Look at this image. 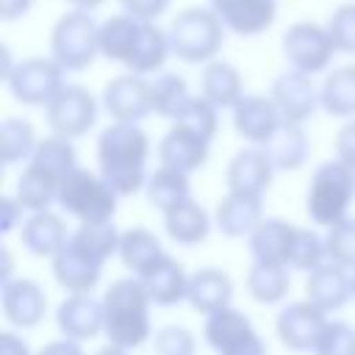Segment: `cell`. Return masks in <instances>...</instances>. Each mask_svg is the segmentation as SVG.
<instances>
[{
  "label": "cell",
  "instance_id": "6da1fadb",
  "mask_svg": "<svg viewBox=\"0 0 355 355\" xmlns=\"http://www.w3.org/2000/svg\"><path fill=\"white\" fill-rule=\"evenodd\" d=\"M147 155L150 139L139 125L111 122L97 139L100 175L119 197H130L147 186Z\"/></svg>",
  "mask_w": 355,
  "mask_h": 355
},
{
  "label": "cell",
  "instance_id": "7a4b0ae2",
  "mask_svg": "<svg viewBox=\"0 0 355 355\" xmlns=\"http://www.w3.org/2000/svg\"><path fill=\"white\" fill-rule=\"evenodd\" d=\"M100 302H103V333L108 344L119 349H136L150 338L153 302L139 277L114 280Z\"/></svg>",
  "mask_w": 355,
  "mask_h": 355
},
{
  "label": "cell",
  "instance_id": "3957f363",
  "mask_svg": "<svg viewBox=\"0 0 355 355\" xmlns=\"http://www.w3.org/2000/svg\"><path fill=\"white\" fill-rule=\"evenodd\" d=\"M355 200V172L341 161H324L305 194V214L319 227H336L338 222L349 219V205Z\"/></svg>",
  "mask_w": 355,
  "mask_h": 355
},
{
  "label": "cell",
  "instance_id": "277c9868",
  "mask_svg": "<svg viewBox=\"0 0 355 355\" xmlns=\"http://www.w3.org/2000/svg\"><path fill=\"white\" fill-rule=\"evenodd\" d=\"M169 44L172 53L186 64H211L216 61V53L225 42V25L214 14V8H183L172 17L169 28Z\"/></svg>",
  "mask_w": 355,
  "mask_h": 355
},
{
  "label": "cell",
  "instance_id": "5b68a950",
  "mask_svg": "<svg viewBox=\"0 0 355 355\" xmlns=\"http://www.w3.org/2000/svg\"><path fill=\"white\" fill-rule=\"evenodd\" d=\"M116 191L105 183L103 175L78 166L58 186V205L75 216L80 225H105L116 211Z\"/></svg>",
  "mask_w": 355,
  "mask_h": 355
},
{
  "label": "cell",
  "instance_id": "8992f818",
  "mask_svg": "<svg viewBox=\"0 0 355 355\" xmlns=\"http://www.w3.org/2000/svg\"><path fill=\"white\" fill-rule=\"evenodd\" d=\"M50 53L67 72L92 67V61L100 55V25L94 17L80 8L64 14L50 33Z\"/></svg>",
  "mask_w": 355,
  "mask_h": 355
},
{
  "label": "cell",
  "instance_id": "52a82bcc",
  "mask_svg": "<svg viewBox=\"0 0 355 355\" xmlns=\"http://www.w3.org/2000/svg\"><path fill=\"white\" fill-rule=\"evenodd\" d=\"M8 89L22 105H50V100L67 86L64 69L55 58H25L17 61L8 75Z\"/></svg>",
  "mask_w": 355,
  "mask_h": 355
},
{
  "label": "cell",
  "instance_id": "ba28073f",
  "mask_svg": "<svg viewBox=\"0 0 355 355\" xmlns=\"http://www.w3.org/2000/svg\"><path fill=\"white\" fill-rule=\"evenodd\" d=\"M336 44L327 33V28L316 22H297L283 33V55L288 58L291 69L302 75H316L330 67Z\"/></svg>",
  "mask_w": 355,
  "mask_h": 355
},
{
  "label": "cell",
  "instance_id": "9c48e42d",
  "mask_svg": "<svg viewBox=\"0 0 355 355\" xmlns=\"http://www.w3.org/2000/svg\"><path fill=\"white\" fill-rule=\"evenodd\" d=\"M97 119V100L83 86H64L47 105V125L55 136L80 139Z\"/></svg>",
  "mask_w": 355,
  "mask_h": 355
},
{
  "label": "cell",
  "instance_id": "30bf717a",
  "mask_svg": "<svg viewBox=\"0 0 355 355\" xmlns=\"http://www.w3.org/2000/svg\"><path fill=\"white\" fill-rule=\"evenodd\" d=\"M103 105L114 116V122L139 125L147 114H153L150 80H144L141 75H133V72L114 78L103 92Z\"/></svg>",
  "mask_w": 355,
  "mask_h": 355
},
{
  "label": "cell",
  "instance_id": "8fae6325",
  "mask_svg": "<svg viewBox=\"0 0 355 355\" xmlns=\"http://www.w3.org/2000/svg\"><path fill=\"white\" fill-rule=\"evenodd\" d=\"M327 324H330L327 313L319 311L316 305H311L308 300L305 302H291L277 316V338L288 349L308 352V349H316Z\"/></svg>",
  "mask_w": 355,
  "mask_h": 355
},
{
  "label": "cell",
  "instance_id": "7c38bea8",
  "mask_svg": "<svg viewBox=\"0 0 355 355\" xmlns=\"http://www.w3.org/2000/svg\"><path fill=\"white\" fill-rule=\"evenodd\" d=\"M272 103L277 105L280 119L283 122H294V125H302L322 105L319 92H316L311 75H302L297 69L283 72L272 83Z\"/></svg>",
  "mask_w": 355,
  "mask_h": 355
},
{
  "label": "cell",
  "instance_id": "4fadbf2b",
  "mask_svg": "<svg viewBox=\"0 0 355 355\" xmlns=\"http://www.w3.org/2000/svg\"><path fill=\"white\" fill-rule=\"evenodd\" d=\"M211 8L222 25L239 36H258L272 28L277 17L275 0H211Z\"/></svg>",
  "mask_w": 355,
  "mask_h": 355
},
{
  "label": "cell",
  "instance_id": "5bb4252c",
  "mask_svg": "<svg viewBox=\"0 0 355 355\" xmlns=\"http://www.w3.org/2000/svg\"><path fill=\"white\" fill-rule=\"evenodd\" d=\"M3 313L14 327H36L47 313V297L39 283L28 277H11L0 291Z\"/></svg>",
  "mask_w": 355,
  "mask_h": 355
},
{
  "label": "cell",
  "instance_id": "9a60e30c",
  "mask_svg": "<svg viewBox=\"0 0 355 355\" xmlns=\"http://www.w3.org/2000/svg\"><path fill=\"white\" fill-rule=\"evenodd\" d=\"M280 111L272 103V97L263 94H244L239 100V105L233 108V128L241 139L252 141V144H266L272 139V133L280 128Z\"/></svg>",
  "mask_w": 355,
  "mask_h": 355
},
{
  "label": "cell",
  "instance_id": "2e32d148",
  "mask_svg": "<svg viewBox=\"0 0 355 355\" xmlns=\"http://www.w3.org/2000/svg\"><path fill=\"white\" fill-rule=\"evenodd\" d=\"M208 150H211V141L200 139L197 133H191L186 128L172 125L169 133L158 144V161L166 169H178L183 175H191L194 169H200L208 161Z\"/></svg>",
  "mask_w": 355,
  "mask_h": 355
},
{
  "label": "cell",
  "instance_id": "e0dca14e",
  "mask_svg": "<svg viewBox=\"0 0 355 355\" xmlns=\"http://www.w3.org/2000/svg\"><path fill=\"white\" fill-rule=\"evenodd\" d=\"M263 222V200L258 194L227 191L216 205V225L227 239L252 236V230Z\"/></svg>",
  "mask_w": 355,
  "mask_h": 355
},
{
  "label": "cell",
  "instance_id": "ac0fdd59",
  "mask_svg": "<svg viewBox=\"0 0 355 355\" xmlns=\"http://www.w3.org/2000/svg\"><path fill=\"white\" fill-rule=\"evenodd\" d=\"M275 175V166L269 161V155L263 153V147H247L241 153L233 155V161L227 164V191H244V194H258L263 197V191L269 189Z\"/></svg>",
  "mask_w": 355,
  "mask_h": 355
},
{
  "label": "cell",
  "instance_id": "d6986e66",
  "mask_svg": "<svg viewBox=\"0 0 355 355\" xmlns=\"http://www.w3.org/2000/svg\"><path fill=\"white\" fill-rule=\"evenodd\" d=\"M352 297L349 291V272L338 263H322L319 269L308 272L305 277V300L311 305H316L319 311L330 313L347 305V300Z\"/></svg>",
  "mask_w": 355,
  "mask_h": 355
},
{
  "label": "cell",
  "instance_id": "ffe728a7",
  "mask_svg": "<svg viewBox=\"0 0 355 355\" xmlns=\"http://www.w3.org/2000/svg\"><path fill=\"white\" fill-rule=\"evenodd\" d=\"M55 324L64 338L86 341L103 330V302L92 300L89 294H69L55 313Z\"/></svg>",
  "mask_w": 355,
  "mask_h": 355
},
{
  "label": "cell",
  "instance_id": "44dd1931",
  "mask_svg": "<svg viewBox=\"0 0 355 355\" xmlns=\"http://www.w3.org/2000/svg\"><path fill=\"white\" fill-rule=\"evenodd\" d=\"M19 239L25 244V250H31L33 255H39V258H55L67 247L69 233H67V225H64V219L58 214L39 211V214H31L19 225Z\"/></svg>",
  "mask_w": 355,
  "mask_h": 355
},
{
  "label": "cell",
  "instance_id": "7402d4cb",
  "mask_svg": "<svg viewBox=\"0 0 355 355\" xmlns=\"http://www.w3.org/2000/svg\"><path fill=\"white\" fill-rule=\"evenodd\" d=\"M297 225H288L283 219H263L252 236H250V252L255 263H275V266H288L291 261V247H294Z\"/></svg>",
  "mask_w": 355,
  "mask_h": 355
},
{
  "label": "cell",
  "instance_id": "603a6c76",
  "mask_svg": "<svg viewBox=\"0 0 355 355\" xmlns=\"http://www.w3.org/2000/svg\"><path fill=\"white\" fill-rule=\"evenodd\" d=\"M189 277L183 263H178L172 255H164L150 272H144L139 280L150 297L153 305H161V308H169V305H178L180 300H186L189 294Z\"/></svg>",
  "mask_w": 355,
  "mask_h": 355
},
{
  "label": "cell",
  "instance_id": "cb8c5ba5",
  "mask_svg": "<svg viewBox=\"0 0 355 355\" xmlns=\"http://www.w3.org/2000/svg\"><path fill=\"white\" fill-rule=\"evenodd\" d=\"M186 300H189L191 311L211 316V313H216V311H222V308L230 305V300H233V283H230L227 272H222V269H211V266L208 269H200V272H194L189 277V294H186Z\"/></svg>",
  "mask_w": 355,
  "mask_h": 355
},
{
  "label": "cell",
  "instance_id": "d4e9b609",
  "mask_svg": "<svg viewBox=\"0 0 355 355\" xmlns=\"http://www.w3.org/2000/svg\"><path fill=\"white\" fill-rule=\"evenodd\" d=\"M53 275H55V283L64 291H69V294H89L100 283L103 266L89 261L86 255H80L67 241V247L53 258Z\"/></svg>",
  "mask_w": 355,
  "mask_h": 355
},
{
  "label": "cell",
  "instance_id": "484cf974",
  "mask_svg": "<svg viewBox=\"0 0 355 355\" xmlns=\"http://www.w3.org/2000/svg\"><path fill=\"white\" fill-rule=\"evenodd\" d=\"M141 25L144 22L133 19L130 14H116V17H108L105 22H100V55L128 67V61L139 44Z\"/></svg>",
  "mask_w": 355,
  "mask_h": 355
},
{
  "label": "cell",
  "instance_id": "4316f807",
  "mask_svg": "<svg viewBox=\"0 0 355 355\" xmlns=\"http://www.w3.org/2000/svg\"><path fill=\"white\" fill-rule=\"evenodd\" d=\"M263 153L269 155L272 166L280 172H294L308 158V136L302 125L280 122V128L272 133V139L263 144Z\"/></svg>",
  "mask_w": 355,
  "mask_h": 355
},
{
  "label": "cell",
  "instance_id": "83f0119b",
  "mask_svg": "<svg viewBox=\"0 0 355 355\" xmlns=\"http://www.w3.org/2000/svg\"><path fill=\"white\" fill-rule=\"evenodd\" d=\"M58 186H61V178H55L53 172L36 166V164H28L17 180V200L25 211H47L53 202H58Z\"/></svg>",
  "mask_w": 355,
  "mask_h": 355
},
{
  "label": "cell",
  "instance_id": "f1b7e54d",
  "mask_svg": "<svg viewBox=\"0 0 355 355\" xmlns=\"http://www.w3.org/2000/svg\"><path fill=\"white\" fill-rule=\"evenodd\" d=\"M164 227H166L172 241L191 247V244L205 241L211 219H208V214H205V208L200 202L186 200V202H180V205H175V208H169L164 214Z\"/></svg>",
  "mask_w": 355,
  "mask_h": 355
},
{
  "label": "cell",
  "instance_id": "f546056e",
  "mask_svg": "<svg viewBox=\"0 0 355 355\" xmlns=\"http://www.w3.org/2000/svg\"><path fill=\"white\" fill-rule=\"evenodd\" d=\"M202 97L214 103L216 108H236L244 97L241 92V75L227 61H211L202 69Z\"/></svg>",
  "mask_w": 355,
  "mask_h": 355
},
{
  "label": "cell",
  "instance_id": "4dcf8cb0",
  "mask_svg": "<svg viewBox=\"0 0 355 355\" xmlns=\"http://www.w3.org/2000/svg\"><path fill=\"white\" fill-rule=\"evenodd\" d=\"M164 247L161 241L147 230V227H130L122 233L119 239V261L133 272V275H144L150 272L161 258H164Z\"/></svg>",
  "mask_w": 355,
  "mask_h": 355
},
{
  "label": "cell",
  "instance_id": "1f68e13d",
  "mask_svg": "<svg viewBox=\"0 0 355 355\" xmlns=\"http://www.w3.org/2000/svg\"><path fill=\"white\" fill-rule=\"evenodd\" d=\"M169 53H172L169 33L161 31L155 22H144V25H141L139 44H136V50H133V55H130V61H128V69H130L133 75H141V78H144V75H153V72H158V69L166 64Z\"/></svg>",
  "mask_w": 355,
  "mask_h": 355
},
{
  "label": "cell",
  "instance_id": "d6a6232c",
  "mask_svg": "<svg viewBox=\"0 0 355 355\" xmlns=\"http://www.w3.org/2000/svg\"><path fill=\"white\" fill-rule=\"evenodd\" d=\"M119 239H122V233L114 227V222H105V225H80L69 236V247H75L89 261L105 266V261L111 255H119Z\"/></svg>",
  "mask_w": 355,
  "mask_h": 355
},
{
  "label": "cell",
  "instance_id": "836d02e7",
  "mask_svg": "<svg viewBox=\"0 0 355 355\" xmlns=\"http://www.w3.org/2000/svg\"><path fill=\"white\" fill-rule=\"evenodd\" d=\"M250 333H255L252 324H250V319H247L241 311L230 308V305L222 308V311H216V313H211L208 322H205V330H202L208 347H211L216 355H222L225 349H230L236 341H241V338L250 336Z\"/></svg>",
  "mask_w": 355,
  "mask_h": 355
},
{
  "label": "cell",
  "instance_id": "e575fe53",
  "mask_svg": "<svg viewBox=\"0 0 355 355\" xmlns=\"http://www.w3.org/2000/svg\"><path fill=\"white\" fill-rule=\"evenodd\" d=\"M147 200L158 208V211H169L186 200H191V183H189V175L178 172V169H166V166H158L150 178H147Z\"/></svg>",
  "mask_w": 355,
  "mask_h": 355
},
{
  "label": "cell",
  "instance_id": "d590c367",
  "mask_svg": "<svg viewBox=\"0 0 355 355\" xmlns=\"http://www.w3.org/2000/svg\"><path fill=\"white\" fill-rule=\"evenodd\" d=\"M319 100L333 116H355V64L333 69L319 89Z\"/></svg>",
  "mask_w": 355,
  "mask_h": 355
},
{
  "label": "cell",
  "instance_id": "8d00e7d4",
  "mask_svg": "<svg viewBox=\"0 0 355 355\" xmlns=\"http://www.w3.org/2000/svg\"><path fill=\"white\" fill-rule=\"evenodd\" d=\"M291 277L288 266H275V263H255L247 272V291L255 302L261 305H275L288 294Z\"/></svg>",
  "mask_w": 355,
  "mask_h": 355
},
{
  "label": "cell",
  "instance_id": "74e56055",
  "mask_svg": "<svg viewBox=\"0 0 355 355\" xmlns=\"http://www.w3.org/2000/svg\"><path fill=\"white\" fill-rule=\"evenodd\" d=\"M31 164H36V166H42V169H47V172H53L55 178L64 180L69 172L78 169V153H75L69 139L53 133V136L42 139L36 144V150L31 155Z\"/></svg>",
  "mask_w": 355,
  "mask_h": 355
},
{
  "label": "cell",
  "instance_id": "f35d334b",
  "mask_svg": "<svg viewBox=\"0 0 355 355\" xmlns=\"http://www.w3.org/2000/svg\"><path fill=\"white\" fill-rule=\"evenodd\" d=\"M36 133L31 128L28 119L19 116H8L0 125V161L3 164H17L28 155H33L36 150Z\"/></svg>",
  "mask_w": 355,
  "mask_h": 355
},
{
  "label": "cell",
  "instance_id": "ab89813d",
  "mask_svg": "<svg viewBox=\"0 0 355 355\" xmlns=\"http://www.w3.org/2000/svg\"><path fill=\"white\" fill-rule=\"evenodd\" d=\"M150 94H153V111L166 119H175L183 103L191 97L186 80L175 72H164L155 80H150Z\"/></svg>",
  "mask_w": 355,
  "mask_h": 355
},
{
  "label": "cell",
  "instance_id": "60d3db41",
  "mask_svg": "<svg viewBox=\"0 0 355 355\" xmlns=\"http://www.w3.org/2000/svg\"><path fill=\"white\" fill-rule=\"evenodd\" d=\"M216 105L214 103H208L202 94L200 97H189L186 103H183V108L178 111V116L172 119V125H178V128H186V130H191V133H197L200 139H205V141H211L214 136H216V128H219V122H216Z\"/></svg>",
  "mask_w": 355,
  "mask_h": 355
},
{
  "label": "cell",
  "instance_id": "b9f144b4",
  "mask_svg": "<svg viewBox=\"0 0 355 355\" xmlns=\"http://www.w3.org/2000/svg\"><path fill=\"white\" fill-rule=\"evenodd\" d=\"M327 261L344 266L347 272H355V219H344L324 236Z\"/></svg>",
  "mask_w": 355,
  "mask_h": 355
},
{
  "label": "cell",
  "instance_id": "7bdbcfd3",
  "mask_svg": "<svg viewBox=\"0 0 355 355\" xmlns=\"http://www.w3.org/2000/svg\"><path fill=\"white\" fill-rule=\"evenodd\" d=\"M324 258H327L324 239H319V236H316L313 230H308V227H297L288 266L302 269V272H313V269H319L322 263H327Z\"/></svg>",
  "mask_w": 355,
  "mask_h": 355
},
{
  "label": "cell",
  "instance_id": "ee69618b",
  "mask_svg": "<svg viewBox=\"0 0 355 355\" xmlns=\"http://www.w3.org/2000/svg\"><path fill=\"white\" fill-rule=\"evenodd\" d=\"M153 352L155 355H194L197 352V338L191 330L180 324H166L155 330L153 336Z\"/></svg>",
  "mask_w": 355,
  "mask_h": 355
},
{
  "label": "cell",
  "instance_id": "f6af8a7d",
  "mask_svg": "<svg viewBox=\"0 0 355 355\" xmlns=\"http://www.w3.org/2000/svg\"><path fill=\"white\" fill-rule=\"evenodd\" d=\"M327 33L338 53H355V3L338 6L327 19Z\"/></svg>",
  "mask_w": 355,
  "mask_h": 355
},
{
  "label": "cell",
  "instance_id": "bcb514c9",
  "mask_svg": "<svg viewBox=\"0 0 355 355\" xmlns=\"http://www.w3.org/2000/svg\"><path fill=\"white\" fill-rule=\"evenodd\" d=\"M313 355H355V330L344 322H330Z\"/></svg>",
  "mask_w": 355,
  "mask_h": 355
},
{
  "label": "cell",
  "instance_id": "7dc6e473",
  "mask_svg": "<svg viewBox=\"0 0 355 355\" xmlns=\"http://www.w3.org/2000/svg\"><path fill=\"white\" fill-rule=\"evenodd\" d=\"M119 3L125 14H130L139 22H155L169 8V0H119Z\"/></svg>",
  "mask_w": 355,
  "mask_h": 355
},
{
  "label": "cell",
  "instance_id": "c3c4849f",
  "mask_svg": "<svg viewBox=\"0 0 355 355\" xmlns=\"http://www.w3.org/2000/svg\"><path fill=\"white\" fill-rule=\"evenodd\" d=\"M336 161L355 172V122H347L336 133Z\"/></svg>",
  "mask_w": 355,
  "mask_h": 355
},
{
  "label": "cell",
  "instance_id": "681fc988",
  "mask_svg": "<svg viewBox=\"0 0 355 355\" xmlns=\"http://www.w3.org/2000/svg\"><path fill=\"white\" fill-rule=\"evenodd\" d=\"M22 225V205L17 197H3L0 200V230L3 233H11L14 225Z\"/></svg>",
  "mask_w": 355,
  "mask_h": 355
},
{
  "label": "cell",
  "instance_id": "f907efd6",
  "mask_svg": "<svg viewBox=\"0 0 355 355\" xmlns=\"http://www.w3.org/2000/svg\"><path fill=\"white\" fill-rule=\"evenodd\" d=\"M222 355H266V347H263L258 333H250L241 341H236L230 349H225Z\"/></svg>",
  "mask_w": 355,
  "mask_h": 355
},
{
  "label": "cell",
  "instance_id": "816d5d0a",
  "mask_svg": "<svg viewBox=\"0 0 355 355\" xmlns=\"http://www.w3.org/2000/svg\"><path fill=\"white\" fill-rule=\"evenodd\" d=\"M0 355H31V349L17 333L6 330V333H0Z\"/></svg>",
  "mask_w": 355,
  "mask_h": 355
},
{
  "label": "cell",
  "instance_id": "f5cc1de1",
  "mask_svg": "<svg viewBox=\"0 0 355 355\" xmlns=\"http://www.w3.org/2000/svg\"><path fill=\"white\" fill-rule=\"evenodd\" d=\"M39 355H83L80 344L72 341V338H58V341H50L39 349Z\"/></svg>",
  "mask_w": 355,
  "mask_h": 355
},
{
  "label": "cell",
  "instance_id": "db71d44e",
  "mask_svg": "<svg viewBox=\"0 0 355 355\" xmlns=\"http://www.w3.org/2000/svg\"><path fill=\"white\" fill-rule=\"evenodd\" d=\"M33 0H0V19L11 22V19H19L28 8H31Z\"/></svg>",
  "mask_w": 355,
  "mask_h": 355
},
{
  "label": "cell",
  "instance_id": "11a10c76",
  "mask_svg": "<svg viewBox=\"0 0 355 355\" xmlns=\"http://www.w3.org/2000/svg\"><path fill=\"white\" fill-rule=\"evenodd\" d=\"M75 8H80V11H92V8H97V6H103L105 0H69Z\"/></svg>",
  "mask_w": 355,
  "mask_h": 355
},
{
  "label": "cell",
  "instance_id": "9f6ffc18",
  "mask_svg": "<svg viewBox=\"0 0 355 355\" xmlns=\"http://www.w3.org/2000/svg\"><path fill=\"white\" fill-rule=\"evenodd\" d=\"M94 355H128V349H119V347H114V344H105V347L97 349Z\"/></svg>",
  "mask_w": 355,
  "mask_h": 355
},
{
  "label": "cell",
  "instance_id": "6f0895ef",
  "mask_svg": "<svg viewBox=\"0 0 355 355\" xmlns=\"http://www.w3.org/2000/svg\"><path fill=\"white\" fill-rule=\"evenodd\" d=\"M349 291H352V300H355V272H349Z\"/></svg>",
  "mask_w": 355,
  "mask_h": 355
}]
</instances>
